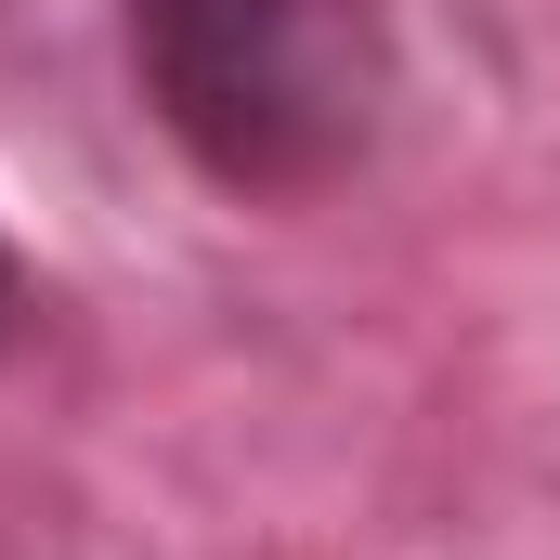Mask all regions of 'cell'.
Wrapping results in <instances>:
<instances>
[{
    "label": "cell",
    "instance_id": "cell-2",
    "mask_svg": "<svg viewBox=\"0 0 560 560\" xmlns=\"http://www.w3.org/2000/svg\"><path fill=\"white\" fill-rule=\"evenodd\" d=\"M13 313H26V261H13V235H0V339H13Z\"/></svg>",
    "mask_w": 560,
    "mask_h": 560
},
{
    "label": "cell",
    "instance_id": "cell-1",
    "mask_svg": "<svg viewBox=\"0 0 560 560\" xmlns=\"http://www.w3.org/2000/svg\"><path fill=\"white\" fill-rule=\"evenodd\" d=\"M118 39L222 196H313L392 118V0H118Z\"/></svg>",
    "mask_w": 560,
    "mask_h": 560
}]
</instances>
